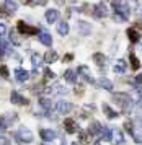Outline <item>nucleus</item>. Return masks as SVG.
Here are the masks:
<instances>
[{"label":"nucleus","mask_w":142,"mask_h":145,"mask_svg":"<svg viewBox=\"0 0 142 145\" xmlns=\"http://www.w3.org/2000/svg\"><path fill=\"white\" fill-rule=\"evenodd\" d=\"M113 101H114L123 111H131V108L134 105V103L131 101L128 93H113Z\"/></svg>","instance_id":"f257e3e1"},{"label":"nucleus","mask_w":142,"mask_h":145,"mask_svg":"<svg viewBox=\"0 0 142 145\" xmlns=\"http://www.w3.org/2000/svg\"><path fill=\"white\" fill-rule=\"evenodd\" d=\"M15 138L18 140L20 144H31L33 142V134L30 129L26 127H20L18 131L15 132Z\"/></svg>","instance_id":"f03ea898"},{"label":"nucleus","mask_w":142,"mask_h":145,"mask_svg":"<svg viewBox=\"0 0 142 145\" xmlns=\"http://www.w3.org/2000/svg\"><path fill=\"white\" fill-rule=\"evenodd\" d=\"M108 15H110V10H108V5L105 2H100L93 7V16L95 18H105Z\"/></svg>","instance_id":"7ed1b4c3"},{"label":"nucleus","mask_w":142,"mask_h":145,"mask_svg":"<svg viewBox=\"0 0 142 145\" xmlns=\"http://www.w3.org/2000/svg\"><path fill=\"white\" fill-rule=\"evenodd\" d=\"M16 31H18L20 34H23V36H30V34H38L39 33L38 28L28 26V25L23 23V21H18V25H16Z\"/></svg>","instance_id":"20e7f679"},{"label":"nucleus","mask_w":142,"mask_h":145,"mask_svg":"<svg viewBox=\"0 0 142 145\" xmlns=\"http://www.w3.org/2000/svg\"><path fill=\"white\" fill-rule=\"evenodd\" d=\"M108 140H110L113 145H121L124 142V135L119 129H110V135H108Z\"/></svg>","instance_id":"39448f33"},{"label":"nucleus","mask_w":142,"mask_h":145,"mask_svg":"<svg viewBox=\"0 0 142 145\" xmlns=\"http://www.w3.org/2000/svg\"><path fill=\"white\" fill-rule=\"evenodd\" d=\"M54 108H56V111H57L59 114H69L74 106H72V103H69V101L60 99V101H57V103L54 105Z\"/></svg>","instance_id":"423d86ee"},{"label":"nucleus","mask_w":142,"mask_h":145,"mask_svg":"<svg viewBox=\"0 0 142 145\" xmlns=\"http://www.w3.org/2000/svg\"><path fill=\"white\" fill-rule=\"evenodd\" d=\"M38 41L43 44V46H47V47L52 46V36L47 33V31H39L38 33Z\"/></svg>","instance_id":"0eeeda50"},{"label":"nucleus","mask_w":142,"mask_h":145,"mask_svg":"<svg viewBox=\"0 0 142 145\" xmlns=\"http://www.w3.org/2000/svg\"><path fill=\"white\" fill-rule=\"evenodd\" d=\"M77 72L82 75V78H83L85 82H88V83H97V82H95V78L90 75V69H88L87 65H80Z\"/></svg>","instance_id":"6e6552de"},{"label":"nucleus","mask_w":142,"mask_h":145,"mask_svg":"<svg viewBox=\"0 0 142 145\" xmlns=\"http://www.w3.org/2000/svg\"><path fill=\"white\" fill-rule=\"evenodd\" d=\"M10 101H12L13 105H28V103H30V101H28V99L25 98V96H21V95H20L18 91H15V90H13L12 93H10Z\"/></svg>","instance_id":"1a4fd4ad"},{"label":"nucleus","mask_w":142,"mask_h":145,"mask_svg":"<svg viewBox=\"0 0 142 145\" xmlns=\"http://www.w3.org/2000/svg\"><path fill=\"white\" fill-rule=\"evenodd\" d=\"M39 135H41V138L46 140V142H52L54 138L57 137V132L52 131V129H41V131H39Z\"/></svg>","instance_id":"9d476101"},{"label":"nucleus","mask_w":142,"mask_h":145,"mask_svg":"<svg viewBox=\"0 0 142 145\" xmlns=\"http://www.w3.org/2000/svg\"><path fill=\"white\" fill-rule=\"evenodd\" d=\"M126 70H128V64H126V60L119 59L114 62V65H113V72L118 73V75H123V73H126Z\"/></svg>","instance_id":"9b49d317"},{"label":"nucleus","mask_w":142,"mask_h":145,"mask_svg":"<svg viewBox=\"0 0 142 145\" xmlns=\"http://www.w3.org/2000/svg\"><path fill=\"white\" fill-rule=\"evenodd\" d=\"M126 3H128V7L131 10H134L139 16H142V2H139V0H126Z\"/></svg>","instance_id":"f8f14e48"},{"label":"nucleus","mask_w":142,"mask_h":145,"mask_svg":"<svg viewBox=\"0 0 142 145\" xmlns=\"http://www.w3.org/2000/svg\"><path fill=\"white\" fill-rule=\"evenodd\" d=\"M78 33L82 36H88L91 33V25L88 21H78Z\"/></svg>","instance_id":"ddd939ff"},{"label":"nucleus","mask_w":142,"mask_h":145,"mask_svg":"<svg viewBox=\"0 0 142 145\" xmlns=\"http://www.w3.org/2000/svg\"><path fill=\"white\" fill-rule=\"evenodd\" d=\"M64 127H65V132H69V134H74V132L78 131V125H77V122H75L74 119H65Z\"/></svg>","instance_id":"4468645a"},{"label":"nucleus","mask_w":142,"mask_h":145,"mask_svg":"<svg viewBox=\"0 0 142 145\" xmlns=\"http://www.w3.org/2000/svg\"><path fill=\"white\" fill-rule=\"evenodd\" d=\"M101 129H103L101 122H98V121H93V122L90 124V127H88V134H90V135H100Z\"/></svg>","instance_id":"2eb2a0df"},{"label":"nucleus","mask_w":142,"mask_h":145,"mask_svg":"<svg viewBox=\"0 0 142 145\" xmlns=\"http://www.w3.org/2000/svg\"><path fill=\"white\" fill-rule=\"evenodd\" d=\"M57 20H59V12L56 8H51V10L46 12V21L47 23H56Z\"/></svg>","instance_id":"dca6fc26"},{"label":"nucleus","mask_w":142,"mask_h":145,"mask_svg":"<svg viewBox=\"0 0 142 145\" xmlns=\"http://www.w3.org/2000/svg\"><path fill=\"white\" fill-rule=\"evenodd\" d=\"M15 121H16V114L15 112H7V114H3V119H2V122H3L5 127H10Z\"/></svg>","instance_id":"f3484780"},{"label":"nucleus","mask_w":142,"mask_h":145,"mask_svg":"<svg viewBox=\"0 0 142 145\" xmlns=\"http://www.w3.org/2000/svg\"><path fill=\"white\" fill-rule=\"evenodd\" d=\"M43 60H44V62H47V64L56 62V60H57V52H56V51H52V49L46 51V54L43 56Z\"/></svg>","instance_id":"a211bd4d"},{"label":"nucleus","mask_w":142,"mask_h":145,"mask_svg":"<svg viewBox=\"0 0 142 145\" xmlns=\"http://www.w3.org/2000/svg\"><path fill=\"white\" fill-rule=\"evenodd\" d=\"M15 78L18 80V82H26V80L30 78V72H26L25 69H16L15 70Z\"/></svg>","instance_id":"6ab92c4d"},{"label":"nucleus","mask_w":142,"mask_h":145,"mask_svg":"<svg viewBox=\"0 0 142 145\" xmlns=\"http://www.w3.org/2000/svg\"><path fill=\"white\" fill-rule=\"evenodd\" d=\"M98 86H101V88H105V90H108V91H111L113 90V82L111 80H108L106 77H101V78L97 82Z\"/></svg>","instance_id":"aec40b11"},{"label":"nucleus","mask_w":142,"mask_h":145,"mask_svg":"<svg viewBox=\"0 0 142 145\" xmlns=\"http://www.w3.org/2000/svg\"><path fill=\"white\" fill-rule=\"evenodd\" d=\"M103 112H105V116H106L108 119H116L118 116H119L114 109H111L110 105H103Z\"/></svg>","instance_id":"412c9836"},{"label":"nucleus","mask_w":142,"mask_h":145,"mask_svg":"<svg viewBox=\"0 0 142 145\" xmlns=\"http://www.w3.org/2000/svg\"><path fill=\"white\" fill-rule=\"evenodd\" d=\"M3 7H5V10L8 13H15L16 8H18V5H16L15 0H5V2H3Z\"/></svg>","instance_id":"4be33fe9"},{"label":"nucleus","mask_w":142,"mask_h":145,"mask_svg":"<svg viewBox=\"0 0 142 145\" xmlns=\"http://www.w3.org/2000/svg\"><path fill=\"white\" fill-rule=\"evenodd\" d=\"M64 78H65V82H69V83H75V82H77V73L69 69V70L64 72Z\"/></svg>","instance_id":"5701e85b"},{"label":"nucleus","mask_w":142,"mask_h":145,"mask_svg":"<svg viewBox=\"0 0 142 145\" xmlns=\"http://www.w3.org/2000/svg\"><path fill=\"white\" fill-rule=\"evenodd\" d=\"M57 33L60 34V36H67V34H69V23H65V21L57 23Z\"/></svg>","instance_id":"b1692460"},{"label":"nucleus","mask_w":142,"mask_h":145,"mask_svg":"<svg viewBox=\"0 0 142 145\" xmlns=\"http://www.w3.org/2000/svg\"><path fill=\"white\" fill-rule=\"evenodd\" d=\"M128 36H129L131 42H139V39H141V36H139L136 28H129V29H128Z\"/></svg>","instance_id":"393cba45"},{"label":"nucleus","mask_w":142,"mask_h":145,"mask_svg":"<svg viewBox=\"0 0 142 145\" xmlns=\"http://www.w3.org/2000/svg\"><path fill=\"white\" fill-rule=\"evenodd\" d=\"M93 60H95V64H97L98 67H105L106 65V57H105L103 54H100V52L93 54Z\"/></svg>","instance_id":"a878e982"},{"label":"nucleus","mask_w":142,"mask_h":145,"mask_svg":"<svg viewBox=\"0 0 142 145\" xmlns=\"http://www.w3.org/2000/svg\"><path fill=\"white\" fill-rule=\"evenodd\" d=\"M129 98L132 103H136V105H139V103H142V95L139 90H132V91L129 93Z\"/></svg>","instance_id":"bb28decb"},{"label":"nucleus","mask_w":142,"mask_h":145,"mask_svg":"<svg viewBox=\"0 0 142 145\" xmlns=\"http://www.w3.org/2000/svg\"><path fill=\"white\" fill-rule=\"evenodd\" d=\"M31 64H33V67H34V70H36V69H39V65L43 64V57H41L39 54L34 52L31 56Z\"/></svg>","instance_id":"cd10ccee"},{"label":"nucleus","mask_w":142,"mask_h":145,"mask_svg":"<svg viewBox=\"0 0 142 145\" xmlns=\"http://www.w3.org/2000/svg\"><path fill=\"white\" fill-rule=\"evenodd\" d=\"M129 60H131V67H132L134 70H137V69L141 67V62H139V59L136 57V54H134V52L129 54Z\"/></svg>","instance_id":"c85d7f7f"},{"label":"nucleus","mask_w":142,"mask_h":145,"mask_svg":"<svg viewBox=\"0 0 142 145\" xmlns=\"http://www.w3.org/2000/svg\"><path fill=\"white\" fill-rule=\"evenodd\" d=\"M12 52V49H10V46L7 44L5 41H0V57L2 56H7V54Z\"/></svg>","instance_id":"c756f323"},{"label":"nucleus","mask_w":142,"mask_h":145,"mask_svg":"<svg viewBox=\"0 0 142 145\" xmlns=\"http://www.w3.org/2000/svg\"><path fill=\"white\" fill-rule=\"evenodd\" d=\"M39 105H41V108H44V109H46L47 112H49V111L52 109V103L49 101V99H46V98H41Z\"/></svg>","instance_id":"7c9ffc66"},{"label":"nucleus","mask_w":142,"mask_h":145,"mask_svg":"<svg viewBox=\"0 0 142 145\" xmlns=\"http://www.w3.org/2000/svg\"><path fill=\"white\" fill-rule=\"evenodd\" d=\"M51 91H52V93H57V95H65V93H67V90H65V88H64L62 85H59V83H57V85L52 86Z\"/></svg>","instance_id":"2f4dec72"},{"label":"nucleus","mask_w":142,"mask_h":145,"mask_svg":"<svg viewBox=\"0 0 142 145\" xmlns=\"http://www.w3.org/2000/svg\"><path fill=\"white\" fill-rule=\"evenodd\" d=\"M10 41H12L13 44L18 42V31H16V28H13L12 31H10Z\"/></svg>","instance_id":"473e14b6"},{"label":"nucleus","mask_w":142,"mask_h":145,"mask_svg":"<svg viewBox=\"0 0 142 145\" xmlns=\"http://www.w3.org/2000/svg\"><path fill=\"white\" fill-rule=\"evenodd\" d=\"M0 73H2V77H3V78H8V67L2 65V67H0Z\"/></svg>","instance_id":"72a5a7b5"},{"label":"nucleus","mask_w":142,"mask_h":145,"mask_svg":"<svg viewBox=\"0 0 142 145\" xmlns=\"http://www.w3.org/2000/svg\"><path fill=\"white\" fill-rule=\"evenodd\" d=\"M5 33H7V25L5 21L0 20V36H5Z\"/></svg>","instance_id":"f704fd0d"},{"label":"nucleus","mask_w":142,"mask_h":145,"mask_svg":"<svg viewBox=\"0 0 142 145\" xmlns=\"http://www.w3.org/2000/svg\"><path fill=\"white\" fill-rule=\"evenodd\" d=\"M0 145H10V140L7 137H0Z\"/></svg>","instance_id":"c9c22d12"},{"label":"nucleus","mask_w":142,"mask_h":145,"mask_svg":"<svg viewBox=\"0 0 142 145\" xmlns=\"http://www.w3.org/2000/svg\"><path fill=\"white\" fill-rule=\"evenodd\" d=\"M87 137H88L87 132H80V140H82V142H87Z\"/></svg>","instance_id":"e433bc0d"},{"label":"nucleus","mask_w":142,"mask_h":145,"mask_svg":"<svg viewBox=\"0 0 142 145\" xmlns=\"http://www.w3.org/2000/svg\"><path fill=\"white\" fill-rule=\"evenodd\" d=\"M74 59V56H72V54H65L64 56V62H69V60H72Z\"/></svg>","instance_id":"4c0bfd02"},{"label":"nucleus","mask_w":142,"mask_h":145,"mask_svg":"<svg viewBox=\"0 0 142 145\" xmlns=\"http://www.w3.org/2000/svg\"><path fill=\"white\" fill-rule=\"evenodd\" d=\"M46 77H47V78H54V73H52L49 69H46Z\"/></svg>","instance_id":"58836bf2"},{"label":"nucleus","mask_w":142,"mask_h":145,"mask_svg":"<svg viewBox=\"0 0 142 145\" xmlns=\"http://www.w3.org/2000/svg\"><path fill=\"white\" fill-rule=\"evenodd\" d=\"M34 2H36L38 5H46V3H47V0H34Z\"/></svg>","instance_id":"ea45409f"},{"label":"nucleus","mask_w":142,"mask_h":145,"mask_svg":"<svg viewBox=\"0 0 142 145\" xmlns=\"http://www.w3.org/2000/svg\"><path fill=\"white\" fill-rule=\"evenodd\" d=\"M136 80H137V83H139V85H142V73H139V75H137Z\"/></svg>","instance_id":"a19ab883"},{"label":"nucleus","mask_w":142,"mask_h":145,"mask_svg":"<svg viewBox=\"0 0 142 145\" xmlns=\"http://www.w3.org/2000/svg\"><path fill=\"white\" fill-rule=\"evenodd\" d=\"M5 129H7V127H5V125H3V122H2V121H0V134H2V132L5 131Z\"/></svg>","instance_id":"79ce46f5"},{"label":"nucleus","mask_w":142,"mask_h":145,"mask_svg":"<svg viewBox=\"0 0 142 145\" xmlns=\"http://www.w3.org/2000/svg\"><path fill=\"white\" fill-rule=\"evenodd\" d=\"M64 2H65V0H56V3H59V5H62Z\"/></svg>","instance_id":"37998d69"},{"label":"nucleus","mask_w":142,"mask_h":145,"mask_svg":"<svg viewBox=\"0 0 142 145\" xmlns=\"http://www.w3.org/2000/svg\"><path fill=\"white\" fill-rule=\"evenodd\" d=\"M139 44H141V47H142V38H141V39H139Z\"/></svg>","instance_id":"c03bdc74"},{"label":"nucleus","mask_w":142,"mask_h":145,"mask_svg":"<svg viewBox=\"0 0 142 145\" xmlns=\"http://www.w3.org/2000/svg\"><path fill=\"white\" fill-rule=\"evenodd\" d=\"M93 145H101V144H100V142H95V144H93Z\"/></svg>","instance_id":"a18cd8bd"},{"label":"nucleus","mask_w":142,"mask_h":145,"mask_svg":"<svg viewBox=\"0 0 142 145\" xmlns=\"http://www.w3.org/2000/svg\"><path fill=\"white\" fill-rule=\"evenodd\" d=\"M43 145H51V144H43Z\"/></svg>","instance_id":"49530a36"},{"label":"nucleus","mask_w":142,"mask_h":145,"mask_svg":"<svg viewBox=\"0 0 142 145\" xmlns=\"http://www.w3.org/2000/svg\"><path fill=\"white\" fill-rule=\"evenodd\" d=\"M72 145H77V144H72Z\"/></svg>","instance_id":"de8ad7c7"}]
</instances>
